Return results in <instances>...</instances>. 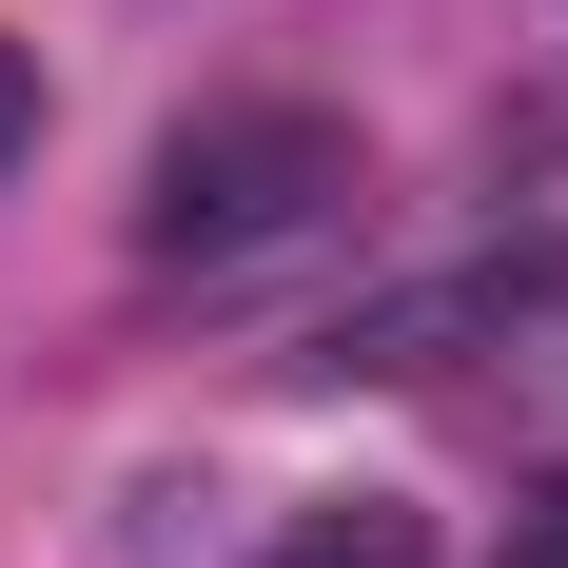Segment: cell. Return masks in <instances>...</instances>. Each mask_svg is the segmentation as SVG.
Returning a JSON list of instances; mask_svg holds the SVG:
<instances>
[{
  "label": "cell",
  "instance_id": "1",
  "mask_svg": "<svg viewBox=\"0 0 568 568\" xmlns=\"http://www.w3.org/2000/svg\"><path fill=\"white\" fill-rule=\"evenodd\" d=\"M353 216H373L353 118L235 99V118H176L158 196H138V255H158V275H196V294H255V275H294V255H334Z\"/></svg>",
  "mask_w": 568,
  "mask_h": 568
},
{
  "label": "cell",
  "instance_id": "2",
  "mask_svg": "<svg viewBox=\"0 0 568 568\" xmlns=\"http://www.w3.org/2000/svg\"><path fill=\"white\" fill-rule=\"evenodd\" d=\"M490 196H510L529 235H568V79H549V99H510V118H490Z\"/></svg>",
  "mask_w": 568,
  "mask_h": 568
},
{
  "label": "cell",
  "instance_id": "3",
  "mask_svg": "<svg viewBox=\"0 0 568 568\" xmlns=\"http://www.w3.org/2000/svg\"><path fill=\"white\" fill-rule=\"evenodd\" d=\"M255 568H452V549H432L412 510H373V490H353V510H294V529H275Z\"/></svg>",
  "mask_w": 568,
  "mask_h": 568
},
{
  "label": "cell",
  "instance_id": "4",
  "mask_svg": "<svg viewBox=\"0 0 568 568\" xmlns=\"http://www.w3.org/2000/svg\"><path fill=\"white\" fill-rule=\"evenodd\" d=\"M490 568H568V470H549V490H529V529H510V549H490Z\"/></svg>",
  "mask_w": 568,
  "mask_h": 568
},
{
  "label": "cell",
  "instance_id": "5",
  "mask_svg": "<svg viewBox=\"0 0 568 568\" xmlns=\"http://www.w3.org/2000/svg\"><path fill=\"white\" fill-rule=\"evenodd\" d=\"M20 138H40V59L0 40V158H20Z\"/></svg>",
  "mask_w": 568,
  "mask_h": 568
}]
</instances>
